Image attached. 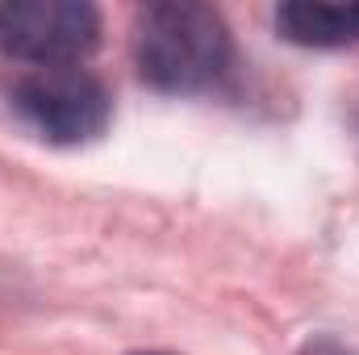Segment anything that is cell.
I'll return each mask as SVG.
<instances>
[{
	"label": "cell",
	"instance_id": "cell-1",
	"mask_svg": "<svg viewBox=\"0 0 359 355\" xmlns=\"http://www.w3.org/2000/svg\"><path fill=\"white\" fill-rule=\"evenodd\" d=\"M130 51L138 80L168 96L213 88L230 72V25L201 0H151L134 13Z\"/></svg>",
	"mask_w": 359,
	"mask_h": 355
},
{
	"label": "cell",
	"instance_id": "cell-2",
	"mask_svg": "<svg viewBox=\"0 0 359 355\" xmlns=\"http://www.w3.org/2000/svg\"><path fill=\"white\" fill-rule=\"evenodd\" d=\"M100 8L88 0H4L0 51L34 72L80 67L100 46Z\"/></svg>",
	"mask_w": 359,
	"mask_h": 355
},
{
	"label": "cell",
	"instance_id": "cell-3",
	"mask_svg": "<svg viewBox=\"0 0 359 355\" xmlns=\"http://www.w3.org/2000/svg\"><path fill=\"white\" fill-rule=\"evenodd\" d=\"M17 117L50 147H84L109 130L113 96L84 67L29 72L13 88Z\"/></svg>",
	"mask_w": 359,
	"mask_h": 355
},
{
	"label": "cell",
	"instance_id": "cell-4",
	"mask_svg": "<svg viewBox=\"0 0 359 355\" xmlns=\"http://www.w3.org/2000/svg\"><path fill=\"white\" fill-rule=\"evenodd\" d=\"M276 34L305 51H347L359 46V4L330 0H288L276 8Z\"/></svg>",
	"mask_w": 359,
	"mask_h": 355
},
{
	"label": "cell",
	"instance_id": "cell-5",
	"mask_svg": "<svg viewBox=\"0 0 359 355\" xmlns=\"http://www.w3.org/2000/svg\"><path fill=\"white\" fill-rule=\"evenodd\" d=\"M297 355H355V351L343 339H334V335H318V339H309Z\"/></svg>",
	"mask_w": 359,
	"mask_h": 355
},
{
	"label": "cell",
	"instance_id": "cell-6",
	"mask_svg": "<svg viewBox=\"0 0 359 355\" xmlns=\"http://www.w3.org/2000/svg\"><path fill=\"white\" fill-rule=\"evenodd\" d=\"M134 355H168V351H134Z\"/></svg>",
	"mask_w": 359,
	"mask_h": 355
}]
</instances>
